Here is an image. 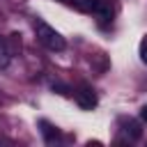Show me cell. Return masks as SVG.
I'll use <instances>...</instances> for the list:
<instances>
[{"label":"cell","instance_id":"cell-1","mask_svg":"<svg viewBox=\"0 0 147 147\" xmlns=\"http://www.w3.org/2000/svg\"><path fill=\"white\" fill-rule=\"evenodd\" d=\"M34 32H37V39L48 48V51H64V46H67V41H64V37L55 30V28H51L46 21H41V18H37L34 21Z\"/></svg>","mask_w":147,"mask_h":147},{"label":"cell","instance_id":"cell-2","mask_svg":"<svg viewBox=\"0 0 147 147\" xmlns=\"http://www.w3.org/2000/svg\"><path fill=\"white\" fill-rule=\"evenodd\" d=\"M76 101H78V106L85 108V110H92V108L96 106V96H94L92 87H87V85H80V87H78V92H76Z\"/></svg>","mask_w":147,"mask_h":147},{"label":"cell","instance_id":"cell-3","mask_svg":"<svg viewBox=\"0 0 147 147\" xmlns=\"http://www.w3.org/2000/svg\"><path fill=\"white\" fill-rule=\"evenodd\" d=\"M9 57H11V51H9L7 41L0 39V67H7L9 64Z\"/></svg>","mask_w":147,"mask_h":147},{"label":"cell","instance_id":"cell-4","mask_svg":"<svg viewBox=\"0 0 147 147\" xmlns=\"http://www.w3.org/2000/svg\"><path fill=\"white\" fill-rule=\"evenodd\" d=\"M67 2L78 7V9H83V11H92V5H94V0H67Z\"/></svg>","mask_w":147,"mask_h":147},{"label":"cell","instance_id":"cell-5","mask_svg":"<svg viewBox=\"0 0 147 147\" xmlns=\"http://www.w3.org/2000/svg\"><path fill=\"white\" fill-rule=\"evenodd\" d=\"M126 133H131L133 140H138V138L142 136V131H140V126H138L136 122H129V124H126Z\"/></svg>","mask_w":147,"mask_h":147},{"label":"cell","instance_id":"cell-6","mask_svg":"<svg viewBox=\"0 0 147 147\" xmlns=\"http://www.w3.org/2000/svg\"><path fill=\"white\" fill-rule=\"evenodd\" d=\"M140 60L147 64V34H145L142 41H140Z\"/></svg>","mask_w":147,"mask_h":147},{"label":"cell","instance_id":"cell-7","mask_svg":"<svg viewBox=\"0 0 147 147\" xmlns=\"http://www.w3.org/2000/svg\"><path fill=\"white\" fill-rule=\"evenodd\" d=\"M140 119H142V122H147V106H142V108H140Z\"/></svg>","mask_w":147,"mask_h":147}]
</instances>
